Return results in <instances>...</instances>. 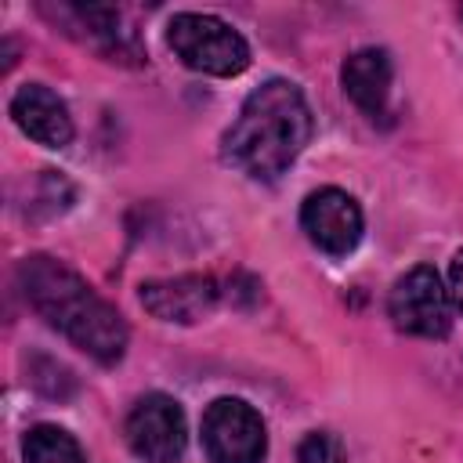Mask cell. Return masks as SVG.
<instances>
[{"label": "cell", "instance_id": "obj_11", "mask_svg": "<svg viewBox=\"0 0 463 463\" xmlns=\"http://www.w3.org/2000/svg\"><path fill=\"white\" fill-rule=\"evenodd\" d=\"M22 456H25V463H87L80 441L54 423L33 427L22 441Z\"/></svg>", "mask_w": 463, "mask_h": 463}, {"label": "cell", "instance_id": "obj_3", "mask_svg": "<svg viewBox=\"0 0 463 463\" xmlns=\"http://www.w3.org/2000/svg\"><path fill=\"white\" fill-rule=\"evenodd\" d=\"M170 51L195 72L206 76H239L250 65V43L239 29L213 14L181 11L166 25Z\"/></svg>", "mask_w": 463, "mask_h": 463}, {"label": "cell", "instance_id": "obj_1", "mask_svg": "<svg viewBox=\"0 0 463 463\" xmlns=\"http://www.w3.org/2000/svg\"><path fill=\"white\" fill-rule=\"evenodd\" d=\"M315 119L293 80H264L246 94L235 123L224 130V159L253 181H275L311 141Z\"/></svg>", "mask_w": 463, "mask_h": 463}, {"label": "cell", "instance_id": "obj_12", "mask_svg": "<svg viewBox=\"0 0 463 463\" xmlns=\"http://www.w3.org/2000/svg\"><path fill=\"white\" fill-rule=\"evenodd\" d=\"M297 463H344V445L329 430H311L297 449Z\"/></svg>", "mask_w": 463, "mask_h": 463}, {"label": "cell", "instance_id": "obj_14", "mask_svg": "<svg viewBox=\"0 0 463 463\" xmlns=\"http://www.w3.org/2000/svg\"><path fill=\"white\" fill-rule=\"evenodd\" d=\"M459 14H463V11H459Z\"/></svg>", "mask_w": 463, "mask_h": 463}, {"label": "cell", "instance_id": "obj_9", "mask_svg": "<svg viewBox=\"0 0 463 463\" xmlns=\"http://www.w3.org/2000/svg\"><path fill=\"white\" fill-rule=\"evenodd\" d=\"M217 282L210 275H177L141 286V304L163 322H199L217 304Z\"/></svg>", "mask_w": 463, "mask_h": 463}, {"label": "cell", "instance_id": "obj_10", "mask_svg": "<svg viewBox=\"0 0 463 463\" xmlns=\"http://www.w3.org/2000/svg\"><path fill=\"white\" fill-rule=\"evenodd\" d=\"M391 76H394L391 54L380 51V47H362V51H354V54L344 61V69H340L344 94H347L369 119L387 116Z\"/></svg>", "mask_w": 463, "mask_h": 463}, {"label": "cell", "instance_id": "obj_6", "mask_svg": "<svg viewBox=\"0 0 463 463\" xmlns=\"http://www.w3.org/2000/svg\"><path fill=\"white\" fill-rule=\"evenodd\" d=\"M127 445L145 463H174L184 452V409L170 394H145L127 416Z\"/></svg>", "mask_w": 463, "mask_h": 463}, {"label": "cell", "instance_id": "obj_8", "mask_svg": "<svg viewBox=\"0 0 463 463\" xmlns=\"http://www.w3.org/2000/svg\"><path fill=\"white\" fill-rule=\"evenodd\" d=\"M11 119L43 148H65L72 141V116L65 101L43 83H22L11 94Z\"/></svg>", "mask_w": 463, "mask_h": 463}, {"label": "cell", "instance_id": "obj_4", "mask_svg": "<svg viewBox=\"0 0 463 463\" xmlns=\"http://www.w3.org/2000/svg\"><path fill=\"white\" fill-rule=\"evenodd\" d=\"M387 315L409 336L441 340L452 329V297H449V286L441 282V275L430 264H416V268H409L391 286Z\"/></svg>", "mask_w": 463, "mask_h": 463}, {"label": "cell", "instance_id": "obj_5", "mask_svg": "<svg viewBox=\"0 0 463 463\" xmlns=\"http://www.w3.org/2000/svg\"><path fill=\"white\" fill-rule=\"evenodd\" d=\"M203 449L210 463H260L268 430L260 412L242 398H217L203 412Z\"/></svg>", "mask_w": 463, "mask_h": 463}, {"label": "cell", "instance_id": "obj_13", "mask_svg": "<svg viewBox=\"0 0 463 463\" xmlns=\"http://www.w3.org/2000/svg\"><path fill=\"white\" fill-rule=\"evenodd\" d=\"M449 297H452V304L463 311V250L452 257V264H449Z\"/></svg>", "mask_w": 463, "mask_h": 463}, {"label": "cell", "instance_id": "obj_2", "mask_svg": "<svg viewBox=\"0 0 463 463\" xmlns=\"http://www.w3.org/2000/svg\"><path fill=\"white\" fill-rule=\"evenodd\" d=\"M18 282H22L29 307L51 329L69 336L80 351H87L101 365H112L123 358L127 322L105 297H98L87 286V279L80 271H72L69 264L54 260L47 253H36V257L22 260Z\"/></svg>", "mask_w": 463, "mask_h": 463}, {"label": "cell", "instance_id": "obj_7", "mask_svg": "<svg viewBox=\"0 0 463 463\" xmlns=\"http://www.w3.org/2000/svg\"><path fill=\"white\" fill-rule=\"evenodd\" d=\"M300 228L307 232V239L329 253V257H344L362 242L365 232V217L362 206L354 203V195H347L344 188H318L304 199L300 206Z\"/></svg>", "mask_w": 463, "mask_h": 463}]
</instances>
